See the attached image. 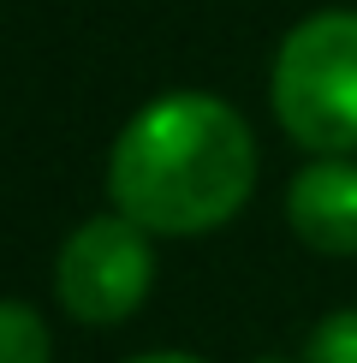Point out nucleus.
Wrapping results in <instances>:
<instances>
[{
	"instance_id": "f257e3e1",
	"label": "nucleus",
	"mask_w": 357,
	"mask_h": 363,
	"mask_svg": "<svg viewBox=\"0 0 357 363\" xmlns=\"http://www.w3.org/2000/svg\"><path fill=\"white\" fill-rule=\"evenodd\" d=\"M250 191H256V138L232 101L203 89L143 101L108 155V196L143 233H215L250 203Z\"/></svg>"
},
{
	"instance_id": "f03ea898",
	"label": "nucleus",
	"mask_w": 357,
	"mask_h": 363,
	"mask_svg": "<svg viewBox=\"0 0 357 363\" xmlns=\"http://www.w3.org/2000/svg\"><path fill=\"white\" fill-rule=\"evenodd\" d=\"M286 138L310 155H357V12L327 6L286 30L268 78Z\"/></svg>"
},
{
	"instance_id": "7ed1b4c3",
	"label": "nucleus",
	"mask_w": 357,
	"mask_h": 363,
	"mask_svg": "<svg viewBox=\"0 0 357 363\" xmlns=\"http://www.w3.org/2000/svg\"><path fill=\"white\" fill-rule=\"evenodd\" d=\"M149 286H155L149 233L137 220H125L119 208L84 220L54 256V298L84 328H113L125 315H137Z\"/></svg>"
},
{
	"instance_id": "20e7f679",
	"label": "nucleus",
	"mask_w": 357,
	"mask_h": 363,
	"mask_svg": "<svg viewBox=\"0 0 357 363\" xmlns=\"http://www.w3.org/2000/svg\"><path fill=\"white\" fill-rule=\"evenodd\" d=\"M286 220L310 250L357 256V161L322 155L298 167L286 185Z\"/></svg>"
},
{
	"instance_id": "39448f33",
	"label": "nucleus",
	"mask_w": 357,
	"mask_h": 363,
	"mask_svg": "<svg viewBox=\"0 0 357 363\" xmlns=\"http://www.w3.org/2000/svg\"><path fill=\"white\" fill-rule=\"evenodd\" d=\"M0 363H54V334L24 298H0Z\"/></svg>"
},
{
	"instance_id": "423d86ee",
	"label": "nucleus",
	"mask_w": 357,
	"mask_h": 363,
	"mask_svg": "<svg viewBox=\"0 0 357 363\" xmlns=\"http://www.w3.org/2000/svg\"><path fill=\"white\" fill-rule=\"evenodd\" d=\"M304 363H357V310L322 315L310 345H304Z\"/></svg>"
},
{
	"instance_id": "0eeeda50",
	"label": "nucleus",
	"mask_w": 357,
	"mask_h": 363,
	"mask_svg": "<svg viewBox=\"0 0 357 363\" xmlns=\"http://www.w3.org/2000/svg\"><path fill=\"white\" fill-rule=\"evenodd\" d=\"M131 363H203V357H191V352H143V357H131Z\"/></svg>"
},
{
	"instance_id": "6e6552de",
	"label": "nucleus",
	"mask_w": 357,
	"mask_h": 363,
	"mask_svg": "<svg viewBox=\"0 0 357 363\" xmlns=\"http://www.w3.org/2000/svg\"><path fill=\"white\" fill-rule=\"evenodd\" d=\"M262 363H286V357H262Z\"/></svg>"
}]
</instances>
